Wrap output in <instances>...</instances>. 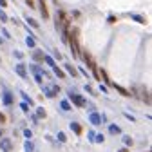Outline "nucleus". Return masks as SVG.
Wrapping results in <instances>:
<instances>
[{
  "mask_svg": "<svg viewBox=\"0 0 152 152\" xmlns=\"http://www.w3.org/2000/svg\"><path fill=\"white\" fill-rule=\"evenodd\" d=\"M58 140L60 141H65V134H64V132H58Z\"/></svg>",
  "mask_w": 152,
  "mask_h": 152,
  "instance_id": "nucleus-27",
  "label": "nucleus"
},
{
  "mask_svg": "<svg viewBox=\"0 0 152 152\" xmlns=\"http://www.w3.org/2000/svg\"><path fill=\"white\" fill-rule=\"evenodd\" d=\"M0 148H2L4 152H11V150H13V143H11V140H2V141H0Z\"/></svg>",
  "mask_w": 152,
  "mask_h": 152,
  "instance_id": "nucleus-7",
  "label": "nucleus"
},
{
  "mask_svg": "<svg viewBox=\"0 0 152 152\" xmlns=\"http://www.w3.org/2000/svg\"><path fill=\"white\" fill-rule=\"evenodd\" d=\"M4 105H11L13 103V96H11V92L9 91H4V98H2Z\"/></svg>",
  "mask_w": 152,
  "mask_h": 152,
  "instance_id": "nucleus-8",
  "label": "nucleus"
},
{
  "mask_svg": "<svg viewBox=\"0 0 152 152\" xmlns=\"http://www.w3.org/2000/svg\"><path fill=\"white\" fill-rule=\"evenodd\" d=\"M80 54L83 56V62H85V65L92 71V74H94V78H96V80H102L100 78V72H98V67H96V62H94L92 60V56H91V53L85 49V51H80Z\"/></svg>",
  "mask_w": 152,
  "mask_h": 152,
  "instance_id": "nucleus-2",
  "label": "nucleus"
},
{
  "mask_svg": "<svg viewBox=\"0 0 152 152\" xmlns=\"http://www.w3.org/2000/svg\"><path fill=\"white\" fill-rule=\"evenodd\" d=\"M15 56H16V58H18V60H22V58H24V54H22L20 51H16V53H15Z\"/></svg>",
  "mask_w": 152,
  "mask_h": 152,
  "instance_id": "nucleus-26",
  "label": "nucleus"
},
{
  "mask_svg": "<svg viewBox=\"0 0 152 152\" xmlns=\"http://www.w3.org/2000/svg\"><path fill=\"white\" fill-rule=\"evenodd\" d=\"M26 20H27V24H29L31 27H34V29H38V27H40V26H38V22L34 20V18H31V16H27Z\"/></svg>",
  "mask_w": 152,
  "mask_h": 152,
  "instance_id": "nucleus-13",
  "label": "nucleus"
},
{
  "mask_svg": "<svg viewBox=\"0 0 152 152\" xmlns=\"http://www.w3.org/2000/svg\"><path fill=\"white\" fill-rule=\"evenodd\" d=\"M0 6H2V7H6V6H7V0H0Z\"/></svg>",
  "mask_w": 152,
  "mask_h": 152,
  "instance_id": "nucleus-31",
  "label": "nucleus"
},
{
  "mask_svg": "<svg viewBox=\"0 0 152 152\" xmlns=\"http://www.w3.org/2000/svg\"><path fill=\"white\" fill-rule=\"evenodd\" d=\"M112 87H114V89H116L118 92H121V94H123V96H129V94H130L129 91H125L123 87H120V85H116V83H112Z\"/></svg>",
  "mask_w": 152,
  "mask_h": 152,
  "instance_id": "nucleus-14",
  "label": "nucleus"
},
{
  "mask_svg": "<svg viewBox=\"0 0 152 152\" xmlns=\"http://www.w3.org/2000/svg\"><path fill=\"white\" fill-rule=\"evenodd\" d=\"M44 60H45V64H47V65H51V67H54V65H56V64H54V60L51 58V56H44Z\"/></svg>",
  "mask_w": 152,
  "mask_h": 152,
  "instance_id": "nucleus-19",
  "label": "nucleus"
},
{
  "mask_svg": "<svg viewBox=\"0 0 152 152\" xmlns=\"http://www.w3.org/2000/svg\"><path fill=\"white\" fill-rule=\"evenodd\" d=\"M36 114H38V118H45V109L38 107V109H36Z\"/></svg>",
  "mask_w": 152,
  "mask_h": 152,
  "instance_id": "nucleus-18",
  "label": "nucleus"
},
{
  "mask_svg": "<svg viewBox=\"0 0 152 152\" xmlns=\"http://www.w3.org/2000/svg\"><path fill=\"white\" fill-rule=\"evenodd\" d=\"M24 148H26V152H33V150H34L33 141H26V147H24Z\"/></svg>",
  "mask_w": 152,
  "mask_h": 152,
  "instance_id": "nucleus-17",
  "label": "nucleus"
},
{
  "mask_svg": "<svg viewBox=\"0 0 152 152\" xmlns=\"http://www.w3.org/2000/svg\"><path fill=\"white\" fill-rule=\"evenodd\" d=\"M38 2H40V13H42V16H44L45 20H47V18H49V9H47V2H45V0H38Z\"/></svg>",
  "mask_w": 152,
  "mask_h": 152,
  "instance_id": "nucleus-5",
  "label": "nucleus"
},
{
  "mask_svg": "<svg viewBox=\"0 0 152 152\" xmlns=\"http://www.w3.org/2000/svg\"><path fill=\"white\" fill-rule=\"evenodd\" d=\"M20 107H22V110H26V112H27V110H29V107H27V103H22V105H20Z\"/></svg>",
  "mask_w": 152,
  "mask_h": 152,
  "instance_id": "nucleus-29",
  "label": "nucleus"
},
{
  "mask_svg": "<svg viewBox=\"0 0 152 152\" xmlns=\"http://www.w3.org/2000/svg\"><path fill=\"white\" fill-rule=\"evenodd\" d=\"M109 132H110V134H120L121 129H120L118 125H109Z\"/></svg>",
  "mask_w": 152,
  "mask_h": 152,
  "instance_id": "nucleus-12",
  "label": "nucleus"
},
{
  "mask_svg": "<svg viewBox=\"0 0 152 152\" xmlns=\"http://www.w3.org/2000/svg\"><path fill=\"white\" fill-rule=\"evenodd\" d=\"M69 98L72 100V103L76 105V107H85L87 105V102L80 96V94H74V92H69Z\"/></svg>",
  "mask_w": 152,
  "mask_h": 152,
  "instance_id": "nucleus-3",
  "label": "nucleus"
},
{
  "mask_svg": "<svg viewBox=\"0 0 152 152\" xmlns=\"http://www.w3.org/2000/svg\"><path fill=\"white\" fill-rule=\"evenodd\" d=\"M2 42H4V40H2V38H0V45H2Z\"/></svg>",
  "mask_w": 152,
  "mask_h": 152,
  "instance_id": "nucleus-34",
  "label": "nucleus"
},
{
  "mask_svg": "<svg viewBox=\"0 0 152 152\" xmlns=\"http://www.w3.org/2000/svg\"><path fill=\"white\" fill-rule=\"evenodd\" d=\"M33 58H34L36 62H44V53H42V51H34V53H33Z\"/></svg>",
  "mask_w": 152,
  "mask_h": 152,
  "instance_id": "nucleus-10",
  "label": "nucleus"
},
{
  "mask_svg": "<svg viewBox=\"0 0 152 152\" xmlns=\"http://www.w3.org/2000/svg\"><path fill=\"white\" fill-rule=\"evenodd\" d=\"M53 71H54V74L58 76V78H65V72H64V71H62L58 65H54V67H53Z\"/></svg>",
  "mask_w": 152,
  "mask_h": 152,
  "instance_id": "nucleus-11",
  "label": "nucleus"
},
{
  "mask_svg": "<svg viewBox=\"0 0 152 152\" xmlns=\"http://www.w3.org/2000/svg\"><path fill=\"white\" fill-rule=\"evenodd\" d=\"M67 40H69V45H71V51H72V56L74 58H80V31L72 27L69 29V34H67Z\"/></svg>",
  "mask_w": 152,
  "mask_h": 152,
  "instance_id": "nucleus-1",
  "label": "nucleus"
},
{
  "mask_svg": "<svg viewBox=\"0 0 152 152\" xmlns=\"http://www.w3.org/2000/svg\"><path fill=\"white\" fill-rule=\"evenodd\" d=\"M26 44H27L29 47H34V38H33V36H27V40H26Z\"/></svg>",
  "mask_w": 152,
  "mask_h": 152,
  "instance_id": "nucleus-21",
  "label": "nucleus"
},
{
  "mask_svg": "<svg viewBox=\"0 0 152 152\" xmlns=\"http://www.w3.org/2000/svg\"><path fill=\"white\" fill-rule=\"evenodd\" d=\"M120 152H129V150H127V148H121V150H120Z\"/></svg>",
  "mask_w": 152,
  "mask_h": 152,
  "instance_id": "nucleus-33",
  "label": "nucleus"
},
{
  "mask_svg": "<svg viewBox=\"0 0 152 152\" xmlns=\"http://www.w3.org/2000/svg\"><path fill=\"white\" fill-rule=\"evenodd\" d=\"M123 141H125V145H127V147H129V145L132 147V140H130L129 136H125V138H123Z\"/></svg>",
  "mask_w": 152,
  "mask_h": 152,
  "instance_id": "nucleus-23",
  "label": "nucleus"
},
{
  "mask_svg": "<svg viewBox=\"0 0 152 152\" xmlns=\"http://www.w3.org/2000/svg\"><path fill=\"white\" fill-rule=\"evenodd\" d=\"M60 105H62V109H64V110H71V103H69L67 100H64V102H60Z\"/></svg>",
  "mask_w": 152,
  "mask_h": 152,
  "instance_id": "nucleus-16",
  "label": "nucleus"
},
{
  "mask_svg": "<svg viewBox=\"0 0 152 152\" xmlns=\"http://www.w3.org/2000/svg\"><path fill=\"white\" fill-rule=\"evenodd\" d=\"M71 129H72V130H74V132H76V134H78V136H80L82 132H83L82 125H80V123H76V121H72V123H71Z\"/></svg>",
  "mask_w": 152,
  "mask_h": 152,
  "instance_id": "nucleus-9",
  "label": "nucleus"
},
{
  "mask_svg": "<svg viewBox=\"0 0 152 152\" xmlns=\"http://www.w3.org/2000/svg\"><path fill=\"white\" fill-rule=\"evenodd\" d=\"M94 140H96V143H103L105 141V136L103 134H96V136H94Z\"/></svg>",
  "mask_w": 152,
  "mask_h": 152,
  "instance_id": "nucleus-20",
  "label": "nucleus"
},
{
  "mask_svg": "<svg viewBox=\"0 0 152 152\" xmlns=\"http://www.w3.org/2000/svg\"><path fill=\"white\" fill-rule=\"evenodd\" d=\"M26 4H27L29 7H34V0H26Z\"/></svg>",
  "mask_w": 152,
  "mask_h": 152,
  "instance_id": "nucleus-28",
  "label": "nucleus"
},
{
  "mask_svg": "<svg viewBox=\"0 0 152 152\" xmlns=\"http://www.w3.org/2000/svg\"><path fill=\"white\" fill-rule=\"evenodd\" d=\"M0 136H2V130H0Z\"/></svg>",
  "mask_w": 152,
  "mask_h": 152,
  "instance_id": "nucleus-35",
  "label": "nucleus"
},
{
  "mask_svg": "<svg viewBox=\"0 0 152 152\" xmlns=\"http://www.w3.org/2000/svg\"><path fill=\"white\" fill-rule=\"evenodd\" d=\"M15 71H16V74L20 76V78H27V71H26V67L22 65V64H18V65H15Z\"/></svg>",
  "mask_w": 152,
  "mask_h": 152,
  "instance_id": "nucleus-6",
  "label": "nucleus"
},
{
  "mask_svg": "<svg viewBox=\"0 0 152 152\" xmlns=\"http://www.w3.org/2000/svg\"><path fill=\"white\" fill-rule=\"evenodd\" d=\"M65 69H67V72H69V74H72V76H78V71H76L72 65H69V64H67V65H65Z\"/></svg>",
  "mask_w": 152,
  "mask_h": 152,
  "instance_id": "nucleus-15",
  "label": "nucleus"
},
{
  "mask_svg": "<svg viewBox=\"0 0 152 152\" xmlns=\"http://www.w3.org/2000/svg\"><path fill=\"white\" fill-rule=\"evenodd\" d=\"M94 136H96L94 132H89V140H91V141H94Z\"/></svg>",
  "mask_w": 152,
  "mask_h": 152,
  "instance_id": "nucleus-30",
  "label": "nucleus"
},
{
  "mask_svg": "<svg viewBox=\"0 0 152 152\" xmlns=\"http://www.w3.org/2000/svg\"><path fill=\"white\" fill-rule=\"evenodd\" d=\"M89 120H91V123H92V125H102V120H103V118L100 116L98 112H91Z\"/></svg>",
  "mask_w": 152,
  "mask_h": 152,
  "instance_id": "nucleus-4",
  "label": "nucleus"
},
{
  "mask_svg": "<svg viewBox=\"0 0 152 152\" xmlns=\"http://www.w3.org/2000/svg\"><path fill=\"white\" fill-rule=\"evenodd\" d=\"M132 18H134V20H138V22H141V24H145V18H141V16H138V15H134Z\"/></svg>",
  "mask_w": 152,
  "mask_h": 152,
  "instance_id": "nucleus-25",
  "label": "nucleus"
},
{
  "mask_svg": "<svg viewBox=\"0 0 152 152\" xmlns=\"http://www.w3.org/2000/svg\"><path fill=\"white\" fill-rule=\"evenodd\" d=\"M6 121V116H4V114H0V123H4Z\"/></svg>",
  "mask_w": 152,
  "mask_h": 152,
  "instance_id": "nucleus-32",
  "label": "nucleus"
},
{
  "mask_svg": "<svg viewBox=\"0 0 152 152\" xmlns=\"http://www.w3.org/2000/svg\"><path fill=\"white\" fill-rule=\"evenodd\" d=\"M24 136H26V138H27V140H29V138H31V136H33V132H31V130H29V129H26V130H24Z\"/></svg>",
  "mask_w": 152,
  "mask_h": 152,
  "instance_id": "nucleus-24",
  "label": "nucleus"
},
{
  "mask_svg": "<svg viewBox=\"0 0 152 152\" xmlns=\"http://www.w3.org/2000/svg\"><path fill=\"white\" fill-rule=\"evenodd\" d=\"M0 20H2V22H7V15H6L4 11H0Z\"/></svg>",
  "mask_w": 152,
  "mask_h": 152,
  "instance_id": "nucleus-22",
  "label": "nucleus"
}]
</instances>
